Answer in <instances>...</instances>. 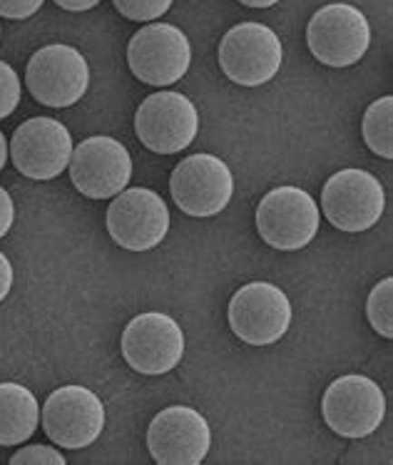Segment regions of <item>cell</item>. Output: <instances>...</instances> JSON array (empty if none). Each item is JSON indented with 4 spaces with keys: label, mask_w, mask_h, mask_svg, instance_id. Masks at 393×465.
Segmentation results:
<instances>
[{
    "label": "cell",
    "mask_w": 393,
    "mask_h": 465,
    "mask_svg": "<svg viewBox=\"0 0 393 465\" xmlns=\"http://www.w3.org/2000/svg\"><path fill=\"white\" fill-rule=\"evenodd\" d=\"M307 45L321 65L351 67L368 53L371 25L356 5L329 3L309 20Z\"/></svg>",
    "instance_id": "cell-1"
},
{
    "label": "cell",
    "mask_w": 393,
    "mask_h": 465,
    "mask_svg": "<svg viewBox=\"0 0 393 465\" xmlns=\"http://www.w3.org/2000/svg\"><path fill=\"white\" fill-rule=\"evenodd\" d=\"M284 63V48L264 23H240L220 43V67L231 83L260 87L274 80Z\"/></svg>",
    "instance_id": "cell-2"
},
{
    "label": "cell",
    "mask_w": 393,
    "mask_h": 465,
    "mask_svg": "<svg viewBox=\"0 0 393 465\" xmlns=\"http://www.w3.org/2000/svg\"><path fill=\"white\" fill-rule=\"evenodd\" d=\"M127 65L144 85H174L192 65V45L177 25L150 23L137 30L130 40Z\"/></svg>",
    "instance_id": "cell-3"
},
{
    "label": "cell",
    "mask_w": 393,
    "mask_h": 465,
    "mask_svg": "<svg viewBox=\"0 0 393 465\" xmlns=\"http://www.w3.org/2000/svg\"><path fill=\"white\" fill-rule=\"evenodd\" d=\"M321 413L336 436L359 440L381 428L386 416V396L374 379L349 373L329 386L321 399Z\"/></svg>",
    "instance_id": "cell-4"
},
{
    "label": "cell",
    "mask_w": 393,
    "mask_h": 465,
    "mask_svg": "<svg viewBox=\"0 0 393 465\" xmlns=\"http://www.w3.org/2000/svg\"><path fill=\"white\" fill-rule=\"evenodd\" d=\"M257 232L269 247L297 252L311 244L321 224L317 200L299 187H277L257 207Z\"/></svg>",
    "instance_id": "cell-5"
},
{
    "label": "cell",
    "mask_w": 393,
    "mask_h": 465,
    "mask_svg": "<svg viewBox=\"0 0 393 465\" xmlns=\"http://www.w3.org/2000/svg\"><path fill=\"white\" fill-rule=\"evenodd\" d=\"M321 209L329 224L349 234L366 232L378 224L386 212V192L381 180L366 170H341L329 177L321 192Z\"/></svg>",
    "instance_id": "cell-6"
},
{
    "label": "cell",
    "mask_w": 393,
    "mask_h": 465,
    "mask_svg": "<svg viewBox=\"0 0 393 465\" xmlns=\"http://www.w3.org/2000/svg\"><path fill=\"white\" fill-rule=\"evenodd\" d=\"M25 85L30 95L45 107H73L85 97L90 87V65L85 55L73 45H45L30 57Z\"/></svg>",
    "instance_id": "cell-7"
},
{
    "label": "cell",
    "mask_w": 393,
    "mask_h": 465,
    "mask_svg": "<svg viewBox=\"0 0 393 465\" xmlns=\"http://www.w3.org/2000/svg\"><path fill=\"white\" fill-rule=\"evenodd\" d=\"M134 133L147 150L157 154H177L187 150L200 133V113L182 93H154L144 97L137 107Z\"/></svg>",
    "instance_id": "cell-8"
},
{
    "label": "cell",
    "mask_w": 393,
    "mask_h": 465,
    "mask_svg": "<svg viewBox=\"0 0 393 465\" xmlns=\"http://www.w3.org/2000/svg\"><path fill=\"white\" fill-rule=\"evenodd\" d=\"M105 219L113 242L127 252L160 247L170 232V209L157 192L147 187H133L115 194Z\"/></svg>",
    "instance_id": "cell-9"
},
{
    "label": "cell",
    "mask_w": 393,
    "mask_h": 465,
    "mask_svg": "<svg viewBox=\"0 0 393 465\" xmlns=\"http://www.w3.org/2000/svg\"><path fill=\"white\" fill-rule=\"evenodd\" d=\"M73 150V134L60 120L30 117L13 134L8 154L23 177L48 182L67 170Z\"/></svg>",
    "instance_id": "cell-10"
},
{
    "label": "cell",
    "mask_w": 393,
    "mask_h": 465,
    "mask_svg": "<svg viewBox=\"0 0 393 465\" xmlns=\"http://www.w3.org/2000/svg\"><path fill=\"white\" fill-rule=\"evenodd\" d=\"M170 192L184 214L197 219L217 217L234 194V177L227 162L214 154H192L174 167Z\"/></svg>",
    "instance_id": "cell-11"
},
{
    "label": "cell",
    "mask_w": 393,
    "mask_h": 465,
    "mask_svg": "<svg viewBox=\"0 0 393 465\" xmlns=\"http://www.w3.org/2000/svg\"><path fill=\"white\" fill-rule=\"evenodd\" d=\"M70 180L90 200H113L133 180V157L115 137L95 134L77 144L70 157Z\"/></svg>",
    "instance_id": "cell-12"
},
{
    "label": "cell",
    "mask_w": 393,
    "mask_h": 465,
    "mask_svg": "<svg viewBox=\"0 0 393 465\" xmlns=\"http://www.w3.org/2000/svg\"><path fill=\"white\" fill-rule=\"evenodd\" d=\"M43 428L55 446L67 450L93 446L105 430L103 399L85 386L53 391L43 406Z\"/></svg>",
    "instance_id": "cell-13"
},
{
    "label": "cell",
    "mask_w": 393,
    "mask_h": 465,
    "mask_svg": "<svg viewBox=\"0 0 393 465\" xmlns=\"http://www.w3.org/2000/svg\"><path fill=\"white\" fill-rule=\"evenodd\" d=\"M230 326L250 346L277 343L291 326V302L277 284L251 282L231 296Z\"/></svg>",
    "instance_id": "cell-14"
},
{
    "label": "cell",
    "mask_w": 393,
    "mask_h": 465,
    "mask_svg": "<svg viewBox=\"0 0 393 465\" xmlns=\"http://www.w3.org/2000/svg\"><path fill=\"white\" fill-rule=\"evenodd\" d=\"M120 346L130 369L144 376H162L182 361V326L167 313H140L125 326Z\"/></svg>",
    "instance_id": "cell-15"
},
{
    "label": "cell",
    "mask_w": 393,
    "mask_h": 465,
    "mask_svg": "<svg viewBox=\"0 0 393 465\" xmlns=\"http://www.w3.org/2000/svg\"><path fill=\"white\" fill-rule=\"evenodd\" d=\"M147 448L160 465H200L211 448L210 423L190 406H170L147 428Z\"/></svg>",
    "instance_id": "cell-16"
},
{
    "label": "cell",
    "mask_w": 393,
    "mask_h": 465,
    "mask_svg": "<svg viewBox=\"0 0 393 465\" xmlns=\"http://www.w3.org/2000/svg\"><path fill=\"white\" fill-rule=\"evenodd\" d=\"M40 403L23 383H0V446H20L38 430Z\"/></svg>",
    "instance_id": "cell-17"
},
{
    "label": "cell",
    "mask_w": 393,
    "mask_h": 465,
    "mask_svg": "<svg viewBox=\"0 0 393 465\" xmlns=\"http://www.w3.org/2000/svg\"><path fill=\"white\" fill-rule=\"evenodd\" d=\"M361 134L368 150L384 160L393 157V97H378L366 107L361 120Z\"/></svg>",
    "instance_id": "cell-18"
},
{
    "label": "cell",
    "mask_w": 393,
    "mask_h": 465,
    "mask_svg": "<svg viewBox=\"0 0 393 465\" xmlns=\"http://www.w3.org/2000/svg\"><path fill=\"white\" fill-rule=\"evenodd\" d=\"M366 316L378 336L393 339V276H386L374 286L366 302Z\"/></svg>",
    "instance_id": "cell-19"
},
{
    "label": "cell",
    "mask_w": 393,
    "mask_h": 465,
    "mask_svg": "<svg viewBox=\"0 0 393 465\" xmlns=\"http://www.w3.org/2000/svg\"><path fill=\"white\" fill-rule=\"evenodd\" d=\"M115 8L134 23H150L162 18L167 10L172 8V0H113Z\"/></svg>",
    "instance_id": "cell-20"
},
{
    "label": "cell",
    "mask_w": 393,
    "mask_h": 465,
    "mask_svg": "<svg viewBox=\"0 0 393 465\" xmlns=\"http://www.w3.org/2000/svg\"><path fill=\"white\" fill-rule=\"evenodd\" d=\"M23 95V85H20L18 73L0 60V120H5L15 113V107Z\"/></svg>",
    "instance_id": "cell-21"
},
{
    "label": "cell",
    "mask_w": 393,
    "mask_h": 465,
    "mask_svg": "<svg viewBox=\"0 0 393 465\" xmlns=\"http://www.w3.org/2000/svg\"><path fill=\"white\" fill-rule=\"evenodd\" d=\"M65 456L50 446H28L10 458V465H65Z\"/></svg>",
    "instance_id": "cell-22"
},
{
    "label": "cell",
    "mask_w": 393,
    "mask_h": 465,
    "mask_svg": "<svg viewBox=\"0 0 393 465\" xmlns=\"http://www.w3.org/2000/svg\"><path fill=\"white\" fill-rule=\"evenodd\" d=\"M45 0H0V18L28 20L33 18Z\"/></svg>",
    "instance_id": "cell-23"
},
{
    "label": "cell",
    "mask_w": 393,
    "mask_h": 465,
    "mask_svg": "<svg viewBox=\"0 0 393 465\" xmlns=\"http://www.w3.org/2000/svg\"><path fill=\"white\" fill-rule=\"evenodd\" d=\"M13 222H15V204L10 200L8 190L0 187V239L8 234Z\"/></svg>",
    "instance_id": "cell-24"
},
{
    "label": "cell",
    "mask_w": 393,
    "mask_h": 465,
    "mask_svg": "<svg viewBox=\"0 0 393 465\" xmlns=\"http://www.w3.org/2000/svg\"><path fill=\"white\" fill-rule=\"evenodd\" d=\"M10 289H13V264H10V259L0 252V304H3V299L10 294Z\"/></svg>",
    "instance_id": "cell-25"
},
{
    "label": "cell",
    "mask_w": 393,
    "mask_h": 465,
    "mask_svg": "<svg viewBox=\"0 0 393 465\" xmlns=\"http://www.w3.org/2000/svg\"><path fill=\"white\" fill-rule=\"evenodd\" d=\"M55 5L63 10H70V13H85V10H93L95 5H100V0H55Z\"/></svg>",
    "instance_id": "cell-26"
},
{
    "label": "cell",
    "mask_w": 393,
    "mask_h": 465,
    "mask_svg": "<svg viewBox=\"0 0 393 465\" xmlns=\"http://www.w3.org/2000/svg\"><path fill=\"white\" fill-rule=\"evenodd\" d=\"M5 164H8V140H5V134L0 130V172H3Z\"/></svg>",
    "instance_id": "cell-27"
},
{
    "label": "cell",
    "mask_w": 393,
    "mask_h": 465,
    "mask_svg": "<svg viewBox=\"0 0 393 465\" xmlns=\"http://www.w3.org/2000/svg\"><path fill=\"white\" fill-rule=\"evenodd\" d=\"M241 5H247V8H271V5H277L279 0H240Z\"/></svg>",
    "instance_id": "cell-28"
},
{
    "label": "cell",
    "mask_w": 393,
    "mask_h": 465,
    "mask_svg": "<svg viewBox=\"0 0 393 465\" xmlns=\"http://www.w3.org/2000/svg\"><path fill=\"white\" fill-rule=\"evenodd\" d=\"M0 35H3V30H0Z\"/></svg>",
    "instance_id": "cell-29"
}]
</instances>
